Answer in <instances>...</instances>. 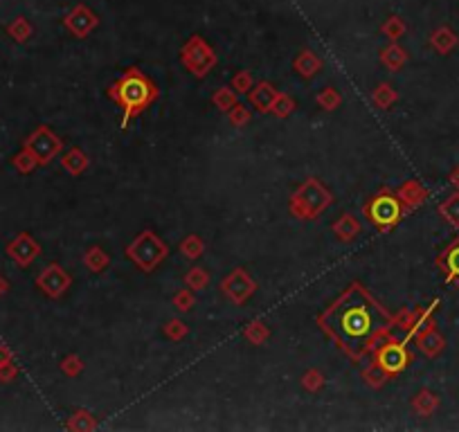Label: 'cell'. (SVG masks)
Here are the masks:
<instances>
[{
    "instance_id": "obj_3",
    "label": "cell",
    "mask_w": 459,
    "mask_h": 432,
    "mask_svg": "<svg viewBox=\"0 0 459 432\" xmlns=\"http://www.w3.org/2000/svg\"><path fill=\"white\" fill-rule=\"evenodd\" d=\"M401 216V205L392 196H383L374 205H371V218L380 226H392Z\"/></svg>"
},
{
    "instance_id": "obj_6",
    "label": "cell",
    "mask_w": 459,
    "mask_h": 432,
    "mask_svg": "<svg viewBox=\"0 0 459 432\" xmlns=\"http://www.w3.org/2000/svg\"><path fill=\"white\" fill-rule=\"evenodd\" d=\"M441 212L446 214V218H448L451 223L459 226V196H453V199L441 207Z\"/></svg>"
},
{
    "instance_id": "obj_2",
    "label": "cell",
    "mask_w": 459,
    "mask_h": 432,
    "mask_svg": "<svg viewBox=\"0 0 459 432\" xmlns=\"http://www.w3.org/2000/svg\"><path fill=\"white\" fill-rule=\"evenodd\" d=\"M149 97H151V88L142 77H129L120 86V100L129 110L142 108L149 102Z\"/></svg>"
},
{
    "instance_id": "obj_5",
    "label": "cell",
    "mask_w": 459,
    "mask_h": 432,
    "mask_svg": "<svg viewBox=\"0 0 459 432\" xmlns=\"http://www.w3.org/2000/svg\"><path fill=\"white\" fill-rule=\"evenodd\" d=\"M441 264L446 268V273H448L451 279H459V241L453 243L448 250H446Z\"/></svg>"
},
{
    "instance_id": "obj_1",
    "label": "cell",
    "mask_w": 459,
    "mask_h": 432,
    "mask_svg": "<svg viewBox=\"0 0 459 432\" xmlns=\"http://www.w3.org/2000/svg\"><path fill=\"white\" fill-rule=\"evenodd\" d=\"M388 322V315L371 302L363 291L351 288L331 306L325 315L327 329L344 347L358 351L374 333Z\"/></svg>"
},
{
    "instance_id": "obj_4",
    "label": "cell",
    "mask_w": 459,
    "mask_h": 432,
    "mask_svg": "<svg viewBox=\"0 0 459 432\" xmlns=\"http://www.w3.org/2000/svg\"><path fill=\"white\" fill-rule=\"evenodd\" d=\"M407 363V354L399 344H392V347H385L380 354V365L388 369V372H401Z\"/></svg>"
}]
</instances>
